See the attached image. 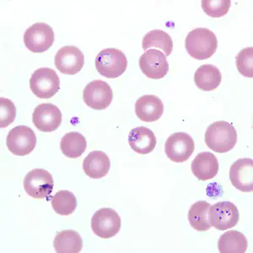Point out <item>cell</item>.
<instances>
[{"label":"cell","instance_id":"cell-7","mask_svg":"<svg viewBox=\"0 0 253 253\" xmlns=\"http://www.w3.org/2000/svg\"><path fill=\"white\" fill-rule=\"evenodd\" d=\"M54 186L52 175L44 169L30 170L24 178V189L33 199L48 198Z\"/></svg>","mask_w":253,"mask_h":253},{"label":"cell","instance_id":"cell-12","mask_svg":"<svg viewBox=\"0 0 253 253\" xmlns=\"http://www.w3.org/2000/svg\"><path fill=\"white\" fill-rule=\"evenodd\" d=\"M139 68L147 78L161 80L167 76L169 63L166 55L156 49H149L138 60Z\"/></svg>","mask_w":253,"mask_h":253},{"label":"cell","instance_id":"cell-24","mask_svg":"<svg viewBox=\"0 0 253 253\" xmlns=\"http://www.w3.org/2000/svg\"><path fill=\"white\" fill-rule=\"evenodd\" d=\"M142 46L144 51H147L151 47L161 49L165 52L166 57L171 54L173 51L172 38L167 32L161 30H153L145 34Z\"/></svg>","mask_w":253,"mask_h":253},{"label":"cell","instance_id":"cell-16","mask_svg":"<svg viewBox=\"0 0 253 253\" xmlns=\"http://www.w3.org/2000/svg\"><path fill=\"white\" fill-rule=\"evenodd\" d=\"M164 104L161 98L154 95H143L135 103V113L138 119L144 123L158 121L163 115Z\"/></svg>","mask_w":253,"mask_h":253},{"label":"cell","instance_id":"cell-2","mask_svg":"<svg viewBox=\"0 0 253 253\" xmlns=\"http://www.w3.org/2000/svg\"><path fill=\"white\" fill-rule=\"evenodd\" d=\"M205 139V144L210 150L224 154L236 145L237 132L232 124L225 121H217L208 126Z\"/></svg>","mask_w":253,"mask_h":253},{"label":"cell","instance_id":"cell-27","mask_svg":"<svg viewBox=\"0 0 253 253\" xmlns=\"http://www.w3.org/2000/svg\"><path fill=\"white\" fill-rule=\"evenodd\" d=\"M236 68L241 75L248 78L253 77V47L242 49L236 58Z\"/></svg>","mask_w":253,"mask_h":253},{"label":"cell","instance_id":"cell-1","mask_svg":"<svg viewBox=\"0 0 253 253\" xmlns=\"http://www.w3.org/2000/svg\"><path fill=\"white\" fill-rule=\"evenodd\" d=\"M185 47L188 54L197 60L211 58L218 48V39L207 28H196L187 34Z\"/></svg>","mask_w":253,"mask_h":253},{"label":"cell","instance_id":"cell-18","mask_svg":"<svg viewBox=\"0 0 253 253\" xmlns=\"http://www.w3.org/2000/svg\"><path fill=\"white\" fill-rule=\"evenodd\" d=\"M157 143L152 130L146 126H138L131 130L128 135V144L134 152L147 155L155 150Z\"/></svg>","mask_w":253,"mask_h":253},{"label":"cell","instance_id":"cell-21","mask_svg":"<svg viewBox=\"0 0 253 253\" xmlns=\"http://www.w3.org/2000/svg\"><path fill=\"white\" fill-rule=\"evenodd\" d=\"M55 252L58 253H79L83 248V240L76 230H62L53 241Z\"/></svg>","mask_w":253,"mask_h":253},{"label":"cell","instance_id":"cell-28","mask_svg":"<svg viewBox=\"0 0 253 253\" xmlns=\"http://www.w3.org/2000/svg\"><path fill=\"white\" fill-rule=\"evenodd\" d=\"M230 0H203L202 8L206 15L212 18L223 17L230 10Z\"/></svg>","mask_w":253,"mask_h":253},{"label":"cell","instance_id":"cell-29","mask_svg":"<svg viewBox=\"0 0 253 253\" xmlns=\"http://www.w3.org/2000/svg\"><path fill=\"white\" fill-rule=\"evenodd\" d=\"M16 107L9 99L0 98V127H7L15 121Z\"/></svg>","mask_w":253,"mask_h":253},{"label":"cell","instance_id":"cell-8","mask_svg":"<svg viewBox=\"0 0 253 253\" xmlns=\"http://www.w3.org/2000/svg\"><path fill=\"white\" fill-rule=\"evenodd\" d=\"M91 229L101 238H112L121 230V218L113 209L103 208L93 215Z\"/></svg>","mask_w":253,"mask_h":253},{"label":"cell","instance_id":"cell-25","mask_svg":"<svg viewBox=\"0 0 253 253\" xmlns=\"http://www.w3.org/2000/svg\"><path fill=\"white\" fill-rule=\"evenodd\" d=\"M211 205L206 201H199L193 204L188 211V221L194 230L207 231L211 229L209 221V210Z\"/></svg>","mask_w":253,"mask_h":253},{"label":"cell","instance_id":"cell-17","mask_svg":"<svg viewBox=\"0 0 253 253\" xmlns=\"http://www.w3.org/2000/svg\"><path fill=\"white\" fill-rule=\"evenodd\" d=\"M219 161L213 154L210 152L199 153L191 165L193 175L199 181H209L215 177L219 172Z\"/></svg>","mask_w":253,"mask_h":253},{"label":"cell","instance_id":"cell-23","mask_svg":"<svg viewBox=\"0 0 253 253\" xmlns=\"http://www.w3.org/2000/svg\"><path fill=\"white\" fill-rule=\"evenodd\" d=\"M86 138L78 132H68L61 139V151L68 158L81 157L86 150Z\"/></svg>","mask_w":253,"mask_h":253},{"label":"cell","instance_id":"cell-5","mask_svg":"<svg viewBox=\"0 0 253 253\" xmlns=\"http://www.w3.org/2000/svg\"><path fill=\"white\" fill-rule=\"evenodd\" d=\"M54 39L52 27L43 22L32 25L24 33V43L26 48L35 53L46 52L52 46Z\"/></svg>","mask_w":253,"mask_h":253},{"label":"cell","instance_id":"cell-15","mask_svg":"<svg viewBox=\"0 0 253 253\" xmlns=\"http://www.w3.org/2000/svg\"><path fill=\"white\" fill-rule=\"evenodd\" d=\"M231 184L243 193L253 191V161L250 158L239 159L230 169Z\"/></svg>","mask_w":253,"mask_h":253},{"label":"cell","instance_id":"cell-4","mask_svg":"<svg viewBox=\"0 0 253 253\" xmlns=\"http://www.w3.org/2000/svg\"><path fill=\"white\" fill-rule=\"evenodd\" d=\"M32 93L40 99H50L60 89V80L57 73L50 68L35 70L30 80Z\"/></svg>","mask_w":253,"mask_h":253},{"label":"cell","instance_id":"cell-13","mask_svg":"<svg viewBox=\"0 0 253 253\" xmlns=\"http://www.w3.org/2000/svg\"><path fill=\"white\" fill-rule=\"evenodd\" d=\"M54 63L58 71L63 75H76L83 69L84 56L77 46H63L55 55Z\"/></svg>","mask_w":253,"mask_h":253},{"label":"cell","instance_id":"cell-9","mask_svg":"<svg viewBox=\"0 0 253 253\" xmlns=\"http://www.w3.org/2000/svg\"><path fill=\"white\" fill-rule=\"evenodd\" d=\"M208 217L211 226L224 231L238 224L240 213L231 202L223 201L210 206Z\"/></svg>","mask_w":253,"mask_h":253},{"label":"cell","instance_id":"cell-19","mask_svg":"<svg viewBox=\"0 0 253 253\" xmlns=\"http://www.w3.org/2000/svg\"><path fill=\"white\" fill-rule=\"evenodd\" d=\"M111 161L106 153L95 150L89 153L83 161V170L89 177L101 179L109 172Z\"/></svg>","mask_w":253,"mask_h":253},{"label":"cell","instance_id":"cell-22","mask_svg":"<svg viewBox=\"0 0 253 253\" xmlns=\"http://www.w3.org/2000/svg\"><path fill=\"white\" fill-rule=\"evenodd\" d=\"M248 248V239L237 230H229L218 241V248L221 253H245Z\"/></svg>","mask_w":253,"mask_h":253},{"label":"cell","instance_id":"cell-3","mask_svg":"<svg viewBox=\"0 0 253 253\" xmlns=\"http://www.w3.org/2000/svg\"><path fill=\"white\" fill-rule=\"evenodd\" d=\"M127 67L126 55L117 48H106L95 58V68L100 75L107 79L121 76Z\"/></svg>","mask_w":253,"mask_h":253},{"label":"cell","instance_id":"cell-6","mask_svg":"<svg viewBox=\"0 0 253 253\" xmlns=\"http://www.w3.org/2000/svg\"><path fill=\"white\" fill-rule=\"evenodd\" d=\"M6 144L13 155L27 156L34 150L37 145V136L29 126L24 125L15 126L8 132Z\"/></svg>","mask_w":253,"mask_h":253},{"label":"cell","instance_id":"cell-14","mask_svg":"<svg viewBox=\"0 0 253 253\" xmlns=\"http://www.w3.org/2000/svg\"><path fill=\"white\" fill-rule=\"evenodd\" d=\"M62 120V112L53 104H40L32 113V122L41 132H51L58 129Z\"/></svg>","mask_w":253,"mask_h":253},{"label":"cell","instance_id":"cell-26","mask_svg":"<svg viewBox=\"0 0 253 253\" xmlns=\"http://www.w3.org/2000/svg\"><path fill=\"white\" fill-rule=\"evenodd\" d=\"M77 205V199L75 194L68 190H61L52 197V209L59 215L72 214L76 210Z\"/></svg>","mask_w":253,"mask_h":253},{"label":"cell","instance_id":"cell-20","mask_svg":"<svg viewBox=\"0 0 253 253\" xmlns=\"http://www.w3.org/2000/svg\"><path fill=\"white\" fill-rule=\"evenodd\" d=\"M220 70L212 64H204L197 69L194 75L196 85L204 91H212L217 89L221 83Z\"/></svg>","mask_w":253,"mask_h":253},{"label":"cell","instance_id":"cell-10","mask_svg":"<svg viewBox=\"0 0 253 253\" xmlns=\"http://www.w3.org/2000/svg\"><path fill=\"white\" fill-rule=\"evenodd\" d=\"M195 150L193 138L186 132L173 133L165 144V152L170 161L182 163L192 156Z\"/></svg>","mask_w":253,"mask_h":253},{"label":"cell","instance_id":"cell-11","mask_svg":"<svg viewBox=\"0 0 253 253\" xmlns=\"http://www.w3.org/2000/svg\"><path fill=\"white\" fill-rule=\"evenodd\" d=\"M83 99L87 107L101 111L107 109L112 103L113 92L109 84L101 80H96L89 82L84 87Z\"/></svg>","mask_w":253,"mask_h":253}]
</instances>
